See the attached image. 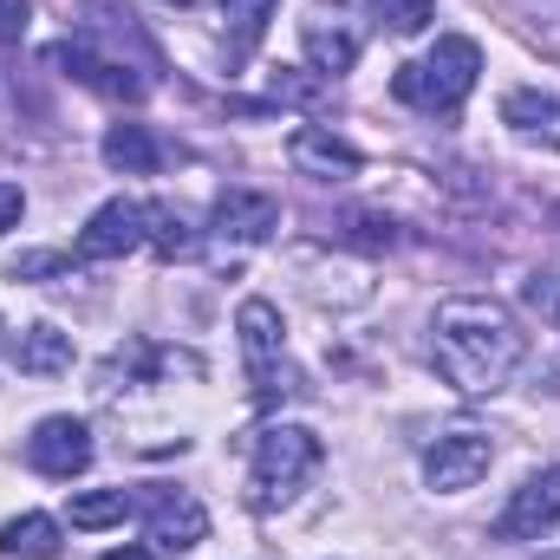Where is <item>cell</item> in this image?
<instances>
[{
	"mask_svg": "<svg viewBox=\"0 0 560 560\" xmlns=\"http://www.w3.org/2000/svg\"><path fill=\"white\" fill-rule=\"evenodd\" d=\"M476 72H482V46L463 39V33H443L423 59L398 66L392 92H398L405 105H418V112H456V105L476 92Z\"/></svg>",
	"mask_w": 560,
	"mask_h": 560,
	"instance_id": "2",
	"label": "cell"
},
{
	"mask_svg": "<svg viewBox=\"0 0 560 560\" xmlns=\"http://www.w3.org/2000/svg\"><path fill=\"white\" fill-rule=\"evenodd\" d=\"M287 156H293V170H300V176H313V183H352V176L365 170V156H359L346 138H332L326 125H306V131H293Z\"/></svg>",
	"mask_w": 560,
	"mask_h": 560,
	"instance_id": "11",
	"label": "cell"
},
{
	"mask_svg": "<svg viewBox=\"0 0 560 560\" xmlns=\"http://www.w3.org/2000/svg\"><path fill=\"white\" fill-rule=\"evenodd\" d=\"M548 528H560V469H535L509 495V509L495 515V535L502 541H541Z\"/></svg>",
	"mask_w": 560,
	"mask_h": 560,
	"instance_id": "8",
	"label": "cell"
},
{
	"mask_svg": "<svg viewBox=\"0 0 560 560\" xmlns=\"http://www.w3.org/2000/svg\"><path fill=\"white\" fill-rule=\"evenodd\" d=\"M275 229H280L275 196H261V189H222V196H215V235H222V242L255 248V242H268Z\"/></svg>",
	"mask_w": 560,
	"mask_h": 560,
	"instance_id": "12",
	"label": "cell"
},
{
	"mask_svg": "<svg viewBox=\"0 0 560 560\" xmlns=\"http://www.w3.org/2000/svg\"><path fill=\"white\" fill-rule=\"evenodd\" d=\"M20 215H26V196H20V183H0V235H7V229H20Z\"/></svg>",
	"mask_w": 560,
	"mask_h": 560,
	"instance_id": "29",
	"label": "cell"
},
{
	"mask_svg": "<svg viewBox=\"0 0 560 560\" xmlns=\"http://www.w3.org/2000/svg\"><path fill=\"white\" fill-rule=\"evenodd\" d=\"M202 535H209V509H202L196 495L163 489V495L150 502V548H156V555H189Z\"/></svg>",
	"mask_w": 560,
	"mask_h": 560,
	"instance_id": "13",
	"label": "cell"
},
{
	"mask_svg": "<svg viewBox=\"0 0 560 560\" xmlns=\"http://www.w3.org/2000/svg\"><path fill=\"white\" fill-rule=\"evenodd\" d=\"M235 326H242V359H248V372H255V392H261V405H275L280 392H293V372L280 365V352H287V326H280V306L275 300H242V313H235Z\"/></svg>",
	"mask_w": 560,
	"mask_h": 560,
	"instance_id": "4",
	"label": "cell"
},
{
	"mask_svg": "<svg viewBox=\"0 0 560 560\" xmlns=\"http://www.w3.org/2000/svg\"><path fill=\"white\" fill-rule=\"evenodd\" d=\"M150 242V215H143V202H105V209H92V222L79 229V242H72V255L79 261H118V255H131Z\"/></svg>",
	"mask_w": 560,
	"mask_h": 560,
	"instance_id": "7",
	"label": "cell"
},
{
	"mask_svg": "<svg viewBox=\"0 0 560 560\" xmlns=\"http://www.w3.org/2000/svg\"><path fill=\"white\" fill-rule=\"evenodd\" d=\"M98 156H105L112 170H125V176H150V170H163V143L150 138V125H112L105 143H98Z\"/></svg>",
	"mask_w": 560,
	"mask_h": 560,
	"instance_id": "17",
	"label": "cell"
},
{
	"mask_svg": "<svg viewBox=\"0 0 560 560\" xmlns=\"http://www.w3.org/2000/svg\"><path fill=\"white\" fill-rule=\"evenodd\" d=\"M0 555L52 560V555H59V522H52V515H13V522L0 528Z\"/></svg>",
	"mask_w": 560,
	"mask_h": 560,
	"instance_id": "19",
	"label": "cell"
},
{
	"mask_svg": "<svg viewBox=\"0 0 560 560\" xmlns=\"http://www.w3.org/2000/svg\"><path fill=\"white\" fill-rule=\"evenodd\" d=\"M306 59H313L319 79H339V72H352V59H359V33L313 20V26H306Z\"/></svg>",
	"mask_w": 560,
	"mask_h": 560,
	"instance_id": "18",
	"label": "cell"
},
{
	"mask_svg": "<svg viewBox=\"0 0 560 560\" xmlns=\"http://www.w3.org/2000/svg\"><path fill=\"white\" fill-rule=\"evenodd\" d=\"M156 372H163V378H202V359H196V352H176V346H143L138 339V346H118V352L98 365V385H92V392H98V398H118L125 385H143V378H156Z\"/></svg>",
	"mask_w": 560,
	"mask_h": 560,
	"instance_id": "6",
	"label": "cell"
},
{
	"mask_svg": "<svg viewBox=\"0 0 560 560\" xmlns=\"http://www.w3.org/2000/svg\"><path fill=\"white\" fill-rule=\"evenodd\" d=\"M319 469V436L300 430V423H268L248 450V502L255 509H287L306 476Z\"/></svg>",
	"mask_w": 560,
	"mask_h": 560,
	"instance_id": "3",
	"label": "cell"
},
{
	"mask_svg": "<svg viewBox=\"0 0 560 560\" xmlns=\"http://www.w3.org/2000/svg\"><path fill=\"white\" fill-rule=\"evenodd\" d=\"M300 287L319 300V306H365L372 300V275L365 268H346V261H319V255H300Z\"/></svg>",
	"mask_w": 560,
	"mask_h": 560,
	"instance_id": "14",
	"label": "cell"
},
{
	"mask_svg": "<svg viewBox=\"0 0 560 560\" xmlns=\"http://www.w3.org/2000/svg\"><path fill=\"white\" fill-rule=\"evenodd\" d=\"M275 98H293V105H313V98H319V85H306L300 72H275Z\"/></svg>",
	"mask_w": 560,
	"mask_h": 560,
	"instance_id": "28",
	"label": "cell"
},
{
	"mask_svg": "<svg viewBox=\"0 0 560 560\" xmlns=\"http://www.w3.org/2000/svg\"><path fill=\"white\" fill-rule=\"evenodd\" d=\"M489 463H495V436L489 430H450V436H436L423 450V482L436 495H463V489H476L489 476Z\"/></svg>",
	"mask_w": 560,
	"mask_h": 560,
	"instance_id": "5",
	"label": "cell"
},
{
	"mask_svg": "<svg viewBox=\"0 0 560 560\" xmlns=\"http://www.w3.org/2000/svg\"><path fill=\"white\" fill-rule=\"evenodd\" d=\"M548 560H560V555H548Z\"/></svg>",
	"mask_w": 560,
	"mask_h": 560,
	"instance_id": "33",
	"label": "cell"
},
{
	"mask_svg": "<svg viewBox=\"0 0 560 560\" xmlns=\"http://www.w3.org/2000/svg\"><path fill=\"white\" fill-rule=\"evenodd\" d=\"M52 66H72V79L92 85V92H105V98H143L138 72H131L118 52H98L92 39H59V46H52Z\"/></svg>",
	"mask_w": 560,
	"mask_h": 560,
	"instance_id": "10",
	"label": "cell"
},
{
	"mask_svg": "<svg viewBox=\"0 0 560 560\" xmlns=\"http://www.w3.org/2000/svg\"><path fill=\"white\" fill-rule=\"evenodd\" d=\"M26 463L52 482H72L85 463H92V430L79 418H46L33 436H26Z\"/></svg>",
	"mask_w": 560,
	"mask_h": 560,
	"instance_id": "9",
	"label": "cell"
},
{
	"mask_svg": "<svg viewBox=\"0 0 560 560\" xmlns=\"http://www.w3.org/2000/svg\"><path fill=\"white\" fill-rule=\"evenodd\" d=\"M548 222H555V229H560V202H555V209H548Z\"/></svg>",
	"mask_w": 560,
	"mask_h": 560,
	"instance_id": "31",
	"label": "cell"
},
{
	"mask_svg": "<svg viewBox=\"0 0 560 560\" xmlns=\"http://www.w3.org/2000/svg\"><path fill=\"white\" fill-rule=\"evenodd\" d=\"M372 13H378V26H392V33H423L430 20H436V0H365Z\"/></svg>",
	"mask_w": 560,
	"mask_h": 560,
	"instance_id": "23",
	"label": "cell"
},
{
	"mask_svg": "<svg viewBox=\"0 0 560 560\" xmlns=\"http://www.w3.org/2000/svg\"><path fill=\"white\" fill-rule=\"evenodd\" d=\"M26 26H33V7L26 0H0V46H20Z\"/></svg>",
	"mask_w": 560,
	"mask_h": 560,
	"instance_id": "26",
	"label": "cell"
},
{
	"mask_svg": "<svg viewBox=\"0 0 560 560\" xmlns=\"http://www.w3.org/2000/svg\"><path fill=\"white\" fill-rule=\"evenodd\" d=\"M332 235H339V242H365V248H392V242H398L392 222H378V215H365V209H359V215H339Z\"/></svg>",
	"mask_w": 560,
	"mask_h": 560,
	"instance_id": "25",
	"label": "cell"
},
{
	"mask_svg": "<svg viewBox=\"0 0 560 560\" xmlns=\"http://www.w3.org/2000/svg\"><path fill=\"white\" fill-rule=\"evenodd\" d=\"M528 339L515 326V313L502 300H482V293H456L436 306L430 319V359L443 372V385H456L463 398H489L515 378Z\"/></svg>",
	"mask_w": 560,
	"mask_h": 560,
	"instance_id": "1",
	"label": "cell"
},
{
	"mask_svg": "<svg viewBox=\"0 0 560 560\" xmlns=\"http://www.w3.org/2000/svg\"><path fill=\"white\" fill-rule=\"evenodd\" d=\"M275 7H280V0H222V26H229V46H235V52H248V46L268 33Z\"/></svg>",
	"mask_w": 560,
	"mask_h": 560,
	"instance_id": "21",
	"label": "cell"
},
{
	"mask_svg": "<svg viewBox=\"0 0 560 560\" xmlns=\"http://www.w3.org/2000/svg\"><path fill=\"white\" fill-rule=\"evenodd\" d=\"M131 515V495L125 489H92V495H72V528H112Z\"/></svg>",
	"mask_w": 560,
	"mask_h": 560,
	"instance_id": "22",
	"label": "cell"
},
{
	"mask_svg": "<svg viewBox=\"0 0 560 560\" xmlns=\"http://www.w3.org/2000/svg\"><path fill=\"white\" fill-rule=\"evenodd\" d=\"M528 300H535V306L560 326V275H535V280H528Z\"/></svg>",
	"mask_w": 560,
	"mask_h": 560,
	"instance_id": "27",
	"label": "cell"
},
{
	"mask_svg": "<svg viewBox=\"0 0 560 560\" xmlns=\"http://www.w3.org/2000/svg\"><path fill=\"white\" fill-rule=\"evenodd\" d=\"M105 560H156V555H150V548H112Z\"/></svg>",
	"mask_w": 560,
	"mask_h": 560,
	"instance_id": "30",
	"label": "cell"
},
{
	"mask_svg": "<svg viewBox=\"0 0 560 560\" xmlns=\"http://www.w3.org/2000/svg\"><path fill=\"white\" fill-rule=\"evenodd\" d=\"M502 125H509L522 143L560 150V98H555V92L522 85V92H509V98H502Z\"/></svg>",
	"mask_w": 560,
	"mask_h": 560,
	"instance_id": "15",
	"label": "cell"
},
{
	"mask_svg": "<svg viewBox=\"0 0 560 560\" xmlns=\"http://www.w3.org/2000/svg\"><path fill=\"white\" fill-rule=\"evenodd\" d=\"M143 215H150V248H156L163 261H189V255L202 248V235H196L170 202H156V209H143Z\"/></svg>",
	"mask_w": 560,
	"mask_h": 560,
	"instance_id": "20",
	"label": "cell"
},
{
	"mask_svg": "<svg viewBox=\"0 0 560 560\" xmlns=\"http://www.w3.org/2000/svg\"><path fill=\"white\" fill-rule=\"evenodd\" d=\"M163 7H196V0H163Z\"/></svg>",
	"mask_w": 560,
	"mask_h": 560,
	"instance_id": "32",
	"label": "cell"
},
{
	"mask_svg": "<svg viewBox=\"0 0 560 560\" xmlns=\"http://www.w3.org/2000/svg\"><path fill=\"white\" fill-rule=\"evenodd\" d=\"M72 268V255H59V248H26V255H13L7 261V280H52Z\"/></svg>",
	"mask_w": 560,
	"mask_h": 560,
	"instance_id": "24",
	"label": "cell"
},
{
	"mask_svg": "<svg viewBox=\"0 0 560 560\" xmlns=\"http://www.w3.org/2000/svg\"><path fill=\"white\" fill-rule=\"evenodd\" d=\"M13 365L26 372V378H59V372H72V332H59V326H26L20 339H13Z\"/></svg>",
	"mask_w": 560,
	"mask_h": 560,
	"instance_id": "16",
	"label": "cell"
}]
</instances>
